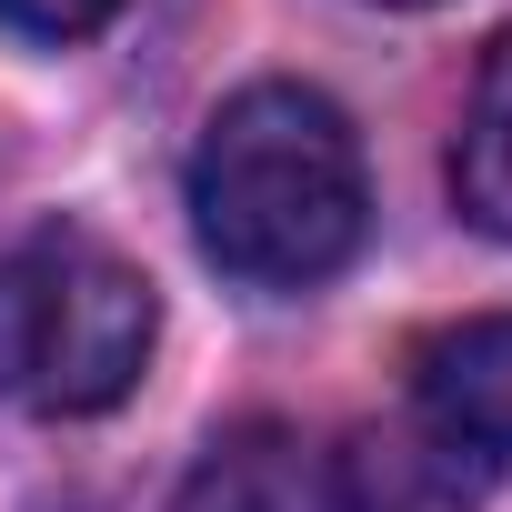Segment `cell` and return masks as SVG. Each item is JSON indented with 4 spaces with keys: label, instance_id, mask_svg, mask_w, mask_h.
<instances>
[{
    "label": "cell",
    "instance_id": "cell-1",
    "mask_svg": "<svg viewBox=\"0 0 512 512\" xmlns=\"http://www.w3.org/2000/svg\"><path fill=\"white\" fill-rule=\"evenodd\" d=\"M372 191L352 121L302 81H251L191 151V231L251 292H312L362 251Z\"/></svg>",
    "mask_w": 512,
    "mask_h": 512
},
{
    "label": "cell",
    "instance_id": "cell-2",
    "mask_svg": "<svg viewBox=\"0 0 512 512\" xmlns=\"http://www.w3.org/2000/svg\"><path fill=\"white\" fill-rule=\"evenodd\" d=\"M151 332H161V302L141 262H121L101 231L41 221L0 251V392L21 412H51V422L111 412L151 372Z\"/></svg>",
    "mask_w": 512,
    "mask_h": 512
},
{
    "label": "cell",
    "instance_id": "cell-3",
    "mask_svg": "<svg viewBox=\"0 0 512 512\" xmlns=\"http://www.w3.org/2000/svg\"><path fill=\"white\" fill-rule=\"evenodd\" d=\"M412 412L442 462H512V312L432 332L412 352Z\"/></svg>",
    "mask_w": 512,
    "mask_h": 512
},
{
    "label": "cell",
    "instance_id": "cell-4",
    "mask_svg": "<svg viewBox=\"0 0 512 512\" xmlns=\"http://www.w3.org/2000/svg\"><path fill=\"white\" fill-rule=\"evenodd\" d=\"M452 201L472 231L512 241V31L482 51V81H472V111L452 141Z\"/></svg>",
    "mask_w": 512,
    "mask_h": 512
},
{
    "label": "cell",
    "instance_id": "cell-5",
    "mask_svg": "<svg viewBox=\"0 0 512 512\" xmlns=\"http://www.w3.org/2000/svg\"><path fill=\"white\" fill-rule=\"evenodd\" d=\"M262 452L272 442H211V462H201V482H191L181 512H282V482H272Z\"/></svg>",
    "mask_w": 512,
    "mask_h": 512
},
{
    "label": "cell",
    "instance_id": "cell-6",
    "mask_svg": "<svg viewBox=\"0 0 512 512\" xmlns=\"http://www.w3.org/2000/svg\"><path fill=\"white\" fill-rule=\"evenodd\" d=\"M0 21L21 41H91L101 21H121V0H0Z\"/></svg>",
    "mask_w": 512,
    "mask_h": 512
},
{
    "label": "cell",
    "instance_id": "cell-7",
    "mask_svg": "<svg viewBox=\"0 0 512 512\" xmlns=\"http://www.w3.org/2000/svg\"><path fill=\"white\" fill-rule=\"evenodd\" d=\"M392 11H412V0H392Z\"/></svg>",
    "mask_w": 512,
    "mask_h": 512
}]
</instances>
